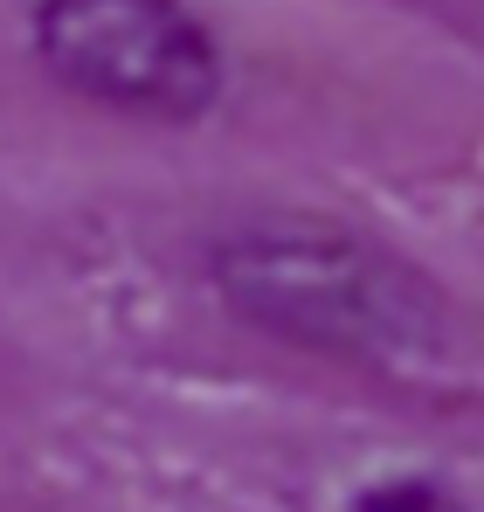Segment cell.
Instances as JSON below:
<instances>
[{
	"mask_svg": "<svg viewBox=\"0 0 484 512\" xmlns=\"http://www.w3.org/2000/svg\"><path fill=\"white\" fill-rule=\"evenodd\" d=\"M208 284L263 340L429 388L457 360V312L429 270L325 215H249L208 243Z\"/></svg>",
	"mask_w": 484,
	"mask_h": 512,
	"instance_id": "cell-1",
	"label": "cell"
},
{
	"mask_svg": "<svg viewBox=\"0 0 484 512\" xmlns=\"http://www.w3.org/2000/svg\"><path fill=\"white\" fill-rule=\"evenodd\" d=\"M28 49L49 84L146 125H201L229 84L222 42L187 0H35Z\"/></svg>",
	"mask_w": 484,
	"mask_h": 512,
	"instance_id": "cell-2",
	"label": "cell"
},
{
	"mask_svg": "<svg viewBox=\"0 0 484 512\" xmlns=\"http://www.w3.org/2000/svg\"><path fill=\"white\" fill-rule=\"evenodd\" d=\"M353 512H457L450 499V485H436V478H367L360 492H353Z\"/></svg>",
	"mask_w": 484,
	"mask_h": 512,
	"instance_id": "cell-3",
	"label": "cell"
}]
</instances>
